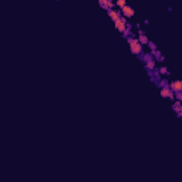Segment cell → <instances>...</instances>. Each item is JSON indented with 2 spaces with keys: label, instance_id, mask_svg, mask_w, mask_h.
I'll list each match as a JSON object with an SVG mask.
<instances>
[{
  "label": "cell",
  "instance_id": "obj_13",
  "mask_svg": "<svg viewBox=\"0 0 182 182\" xmlns=\"http://www.w3.org/2000/svg\"><path fill=\"white\" fill-rule=\"evenodd\" d=\"M144 59H145V61H150V60H152V56L151 54H145Z\"/></svg>",
  "mask_w": 182,
  "mask_h": 182
},
{
  "label": "cell",
  "instance_id": "obj_4",
  "mask_svg": "<svg viewBox=\"0 0 182 182\" xmlns=\"http://www.w3.org/2000/svg\"><path fill=\"white\" fill-rule=\"evenodd\" d=\"M121 11H123L124 17H132V16H134V9H132V7H129L128 5H125L124 7H121Z\"/></svg>",
  "mask_w": 182,
  "mask_h": 182
},
{
  "label": "cell",
  "instance_id": "obj_16",
  "mask_svg": "<svg viewBox=\"0 0 182 182\" xmlns=\"http://www.w3.org/2000/svg\"><path fill=\"white\" fill-rule=\"evenodd\" d=\"M111 2H117V0H111Z\"/></svg>",
  "mask_w": 182,
  "mask_h": 182
},
{
  "label": "cell",
  "instance_id": "obj_6",
  "mask_svg": "<svg viewBox=\"0 0 182 182\" xmlns=\"http://www.w3.org/2000/svg\"><path fill=\"white\" fill-rule=\"evenodd\" d=\"M168 87H169L172 91H175V93H177V91H182V81H179V80L172 81Z\"/></svg>",
  "mask_w": 182,
  "mask_h": 182
},
{
  "label": "cell",
  "instance_id": "obj_3",
  "mask_svg": "<svg viewBox=\"0 0 182 182\" xmlns=\"http://www.w3.org/2000/svg\"><path fill=\"white\" fill-rule=\"evenodd\" d=\"M159 94L164 97V98H171V100L174 98V91H172L168 86L162 87V88H161V91H159Z\"/></svg>",
  "mask_w": 182,
  "mask_h": 182
},
{
  "label": "cell",
  "instance_id": "obj_14",
  "mask_svg": "<svg viewBox=\"0 0 182 182\" xmlns=\"http://www.w3.org/2000/svg\"><path fill=\"white\" fill-rule=\"evenodd\" d=\"M161 74H166V73H168V70H166V67H161Z\"/></svg>",
  "mask_w": 182,
  "mask_h": 182
},
{
  "label": "cell",
  "instance_id": "obj_10",
  "mask_svg": "<svg viewBox=\"0 0 182 182\" xmlns=\"http://www.w3.org/2000/svg\"><path fill=\"white\" fill-rule=\"evenodd\" d=\"M145 68H147V70H154V68H155V63H154L152 60L147 61V65H145Z\"/></svg>",
  "mask_w": 182,
  "mask_h": 182
},
{
  "label": "cell",
  "instance_id": "obj_7",
  "mask_svg": "<svg viewBox=\"0 0 182 182\" xmlns=\"http://www.w3.org/2000/svg\"><path fill=\"white\" fill-rule=\"evenodd\" d=\"M107 11H108V14H110V17L113 19L114 22H115V20H117L118 17H120V11H117L115 9H110V10H107Z\"/></svg>",
  "mask_w": 182,
  "mask_h": 182
},
{
  "label": "cell",
  "instance_id": "obj_8",
  "mask_svg": "<svg viewBox=\"0 0 182 182\" xmlns=\"http://www.w3.org/2000/svg\"><path fill=\"white\" fill-rule=\"evenodd\" d=\"M174 110L177 111V115L178 117H181L182 114V107H181V101H177L175 104H174Z\"/></svg>",
  "mask_w": 182,
  "mask_h": 182
},
{
  "label": "cell",
  "instance_id": "obj_5",
  "mask_svg": "<svg viewBox=\"0 0 182 182\" xmlns=\"http://www.w3.org/2000/svg\"><path fill=\"white\" fill-rule=\"evenodd\" d=\"M98 3H100V6H101L102 9H105V10L114 9V2H111V0H98Z\"/></svg>",
  "mask_w": 182,
  "mask_h": 182
},
{
  "label": "cell",
  "instance_id": "obj_2",
  "mask_svg": "<svg viewBox=\"0 0 182 182\" xmlns=\"http://www.w3.org/2000/svg\"><path fill=\"white\" fill-rule=\"evenodd\" d=\"M114 26H115V29H117L118 32L124 33L127 29H128V24H127V20H125V17H118L117 20L114 22Z\"/></svg>",
  "mask_w": 182,
  "mask_h": 182
},
{
  "label": "cell",
  "instance_id": "obj_11",
  "mask_svg": "<svg viewBox=\"0 0 182 182\" xmlns=\"http://www.w3.org/2000/svg\"><path fill=\"white\" fill-rule=\"evenodd\" d=\"M115 3H117V6H118V7H124V6L127 5V3H125V0H117Z\"/></svg>",
  "mask_w": 182,
  "mask_h": 182
},
{
  "label": "cell",
  "instance_id": "obj_9",
  "mask_svg": "<svg viewBox=\"0 0 182 182\" xmlns=\"http://www.w3.org/2000/svg\"><path fill=\"white\" fill-rule=\"evenodd\" d=\"M139 43L142 44V46H145V44H148V37L145 36V33H142V34H139V37L137 38Z\"/></svg>",
  "mask_w": 182,
  "mask_h": 182
},
{
  "label": "cell",
  "instance_id": "obj_1",
  "mask_svg": "<svg viewBox=\"0 0 182 182\" xmlns=\"http://www.w3.org/2000/svg\"><path fill=\"white\" fill-rule=\"evenodd\" d=\"M128 44H129V50H131L132 54L139 56V54L142 53V44L139 43L137 38H128Z\"/></svg>",
  "mask_w": 182,
  "mask_h": 182
},
{
  "label": "cell",
  "instance_id": "obj_12",
  "mask_svg": "<svg viewBox=\"0 0 182 182\" xmlns=\"http://www.w3.org/2000/svg\"><path fill=\"white\" fill-rule=\"evenodd\" d=\"M148 46H150V48L152 50V51H156V46L154 43H151V41H148Z\"/></svg>",
  "mask_w": 182,
  "mask_h": 182
},
{
  "label": "cell",
  "instance_id": "obj_15",
  "mask_svg": "<svg viewBox=\"0 0 182 182\" xmlns=\"http://www.w3.org/2000/svg\"><path fill=\"white\" fill-rule=\"evenodd\" d=\"M177 98H178V101H181V100H182V94H181V91H177Z\"/></svg>",
  "mask_w": 182,
  "mask_h": 182
}]
</instances>
